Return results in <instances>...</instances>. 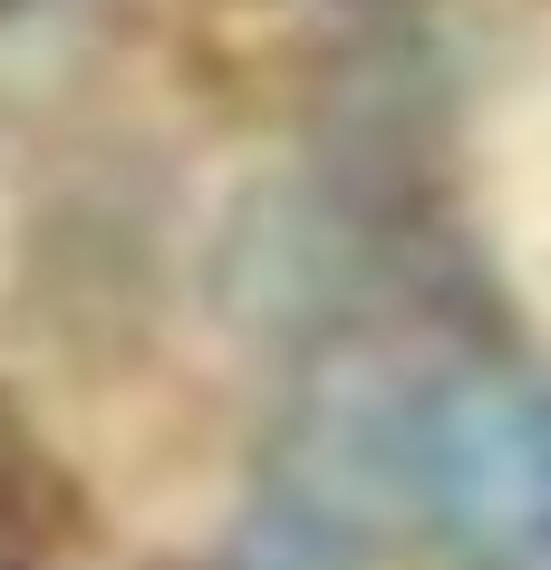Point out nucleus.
I'll return each mask as SVG.
<instances>
[{"mask_svg": "<svg viewBox=\"0 0 551 570\" xmlns=\"http://www.w3.org/2000/svg\"><path fill=\"white\" fill-rule=\"evenodd\" d=\"M532 425H542V474H551V377L532 387Z\"/></svg>", "mask_w": 551, "mask_h": 570, "instance_id": "f03ea898", "label": "nucleus"}, {"mask_svg": "<svg viewBox=\"0 0 551 570\" xmlns=\"http://www.w3.org/2000/svg\"><path fill=\"white\" fill-rule=\"evenodd\" d=\"M406 493L435 532L474 551V561H542L551 551V474H542V425H532V387H464L426 396L406 425Z\"/></svg>", "mask_w": 551, "mask_h": 570, "instance_id": "f257e3e1", "label": "nucleus"}]
</instances>
